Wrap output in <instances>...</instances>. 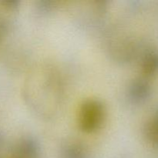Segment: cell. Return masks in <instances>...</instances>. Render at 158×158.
<instances>
[{"label":"cell","mask_w":158,"mask_h":158,"mask_svg":"<svg viewBox=\"0 0 158 158\" xmlns=\"http://www.w3.org/2000/svg\"><path fill=\"white\" fill-rule=\"evenodd\" d=\"M105 114V107L101 101L96 99L84 100L79 109V127L88 134L95 132L101 127Z\"/></svg>","instance_id":"1"},{"label":"cell","mask_w":158,"mask_h":158,"mask_svg":"<svg viewBox=\"0 0 158 158\" xmlns=\"http://www.w3.org/2000/svg\"><path fill=\"white\" fill-rule=\"evenodd\" d=\"M151 94V86L147 80L137 79L128 88V97L134 103H141L148 100Z\"/></svg>","instance_id":"2"},{"label":"cell","mask_w":158,"mask_h":158,"mask_svg":"<svg viewBox=\"0 0 158 158\" xmlns=\"http://www.w3.org/2000/svg\"><path fill=\"white\" fill-rule=\"evenodd\" d=\"M141 69L147 77H152L158 72V54L157 52H148L141 60Z\"/></svg>","instance_id":"3"},{"label":"cell","mask_w":158,"mask_h":158,"mask_svg":"<svg viewBox=\"0 0 158 158\" xmlns=\"http://www.w3.org/2000/svg\"><path fill=\"white\" fill-rule=\"evenodd\" d=\"M61 156L62 158H88L84 147L77 142L66 144L63 148Z\"/></svg>","instance_id":"4"},{"label":"cell","mask_w":158,"mask_h":158,"mask_svg":"<svg viewBox=\"0 0 158 158\" xmlns=\"http://www.w3.org/2000/svg\"><path fill=\"white\" fill-rule=\"evenodd\" d=\"M144 133L148 141L158 147V111L148 120L145 126Z\"/></svg>","instance_id":"5"},{"label":"cell","mask_w":158,"mask_h":158,"mask_svg":"<svg viewBox=\"0 0 158 158\" xmlns=\"http://www.w3.org/2000/svg\"><path fill=\"white\" fill-rule=\"evenodd\" d=\"M37 147L35 142L30 139H24L18 148V158H35L37 155Z\"/></svg>","instance_id":"6"}]
</instances>
